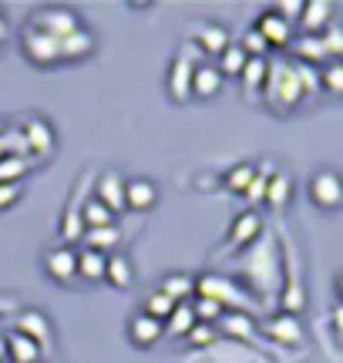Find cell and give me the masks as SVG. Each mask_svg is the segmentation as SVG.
Instances as JSON below:
<instances>
[{"mask_svg":"<svg viewBox=\"0 0 343 363\" xmlns=\"http://www.w3.org/2000/svg\"><path fill=\"white\" fill-rule=\"evenodd\" d=\"M263 98L276 111H293L303 98V88H300V78H296V65H286V61H269V71H266L263 81Z\"/></svg>","mask_w":343,"mask_h":363,"instance_id":"cell-1","label":"cell"},{"mask_svg":"<svg viewBox=\"0 0 343 363\" xmlns=\"http://www.w3.org/2000/svg\"><path fill=\"white\" fill-rule=\"evenodd\" d=\"M192 296L215 299L225 313H249L252 316V310H256V303H252V299L246 296L232 279L215 276V272H202V276H196V283H192Z\"/></svg>","mask_w":343,"mask_h":363,"instance_id":"cell-2","label":"cell"},{"mask_svg":"<svg viewBox=\"0 0 343 363\" xmlns=\"http://www.w3.org/2000/svg\"><path fill=\"white\" fill-rule=\"evenodd\" d=\"M34 30H40V34H47V38L54 40H64L67 34H74L81 27L78 13L67 11V7H40L38 13H34Z\"/></svg>","mask_w":343,"mask_h":363,"instance_id":"cell-3","label":"cell"},{"mask_svg":"<svg viewBox=\"0 0 343 363\" xmlns=\"http://www.w3.org/2000/svg\"><path fill=\"white\" fill-rule=\"evenodd\" d=\"M306 192H310V202H313V206L327 208V212L340 208V202H343L340 175H337L333 169H320V172H313V179H310V185H306Z\"/></svg>","mask_w":343,"mask_h":363,"instance_id":"cell-4","label":"cell"},{"mask_svg":"<svg viewBox=\"0 0 343 363\" xmlns=\"http://www.w3.org/2000/svg\"><path fill=\"white\" fill-rule=\"evenodd\" d=\"M13 333L27 337L30 343H38L40 353L54 350V326H51V320H47L44 313H38V310L17 313V316H13Z\"/></svg>","mask_w":343,"mask_h":363,"instance_id":"cell-5","label":"cell"},{"mask_svg":"<svg viewBox=\"0 0 343 363\" xmlns=\"http://www.w3.org/2000/svg\"><path fill=\"white\" fill-rule=\"evenodd\" d=\"M21 48H24L27 61L38 67H54L61 61V51H57V40L47 38V34H40L34 27H27L24 38H21Z\"/></svg>","mask_w":343,"mask_h":363,"instance_id":"cell-6","label":"cell"},{"mask_svg":"<svg viewBox=\"0 0 343 363\" xmlns=\"http://www.w3.org/2000/svg\"><path fill=\"white\" fill-rule=\"evenodd\" d=\"M21 135H24V142H27V148H30V158H34V162H38V158H47L54 152V145H57V135H54V128L44 121V118H27Z\"/></svg>","mask_w":343,"mask_h":363,"instance_id":"cell-7","label":"cell"},{"mask_svg":"<svg viewBox=\"0 0 343 363\" xmlns=\"http://www.w3.org/2000/svg\"><path fill=\"white\" fill-rule=\"evenodd\" d=\"M91 199H98L101 206L108 208V212H115L118 216L121 208H125V175L115 169H108L98 175V182H94V195Z\"/></svg>","mask_w":343,"mask_h":363,"instance_id":"cell-8","label":"cell"},{"mask_svg":"<svg viewBox=\"0 0 343 363\" xmlns=\"http://www.w3.org/2000/svg\"><path fill=\"white\" fill-rule=\"evenodd\" d=\"M44 272L54 283H71L78 276V249L71 246H54L44 252Z\"/></svg>","mask_w":343,"mask_h":363,"instance_id":"cell-9","label":"cell"},{"mask_svg":"<svg viewBox=\"0 0 343 363\" xmlns=\"http://www.w3.org/2000/svg\"><path fill=\"white\" fill-rule=\"evenodd\" d=\"M259 233H263V216H259L256 208H246V212H239L236 219H232V225H229L225 249H246Z\"/></svg>","mask_w":343,"mask_h":363,"instance_id":"cell-10","label":"cell"},{"mask_svg":"<svg viewBox=\"0 0 343 363\" xmlns=\"http://www.w3.org/2000/svg\"><path fill=\"white\" fill-rule=\"evenodd\" d=\"M259 38L266 40V48H290L293 44V24H286L283 17H276L273 11L259 13V21L252 27Z\"/></svg>","mask_w":343,"mask_h":363,"instance_id":"cell-11","label":"cell"},{"mask_svg":"<svg viewBox=\"0 0 343 363\" xmlns=\"http://www.w3.org/2000/svg\"><path fill=\"white\" fill-rule=\"evenodd\" d=\"M266 337L279 343V347H300L303 343V323L300 316H290V313H279L266 323Z\"/></svg>","mask_w":343,"mask_h":363,"instance_id":"cell-12","label":"cell"},{"mask_svg":"<svg viewBox=\"0 0 343 363\" xmlns=\"http://www.w3.org/2000/svg\"><path fill=\"white\" fill-rule=\"evenodd\" d=\"M192 61L179 54V57H172V67H169V81H165V88H169V98L172 101H189L192 98Z\"/></svg>","mask_w":343,"mask_h":363,"instance_id":"cell-13","label":"cell"},{"mask_svg":"<svg viewBox=\"0 0 343 363\" xmlns=\"http://www.w3.org/2000/svg\"><path fill=\"white\" fill-rule=\"evenodd\" d=\"M330 24H333V4L330 0H310V4H303V13H300V27H303V34L320 38Z\"/></svg>","mask_w":343,"mask_h":363,"instance_id":"cell-14","label":"cell"},{"mask_svg":"<svg viewBox=\"0 0 343 363\" xmlns=\"http://www.w3.org/2000/svg\"><path fill=\"white\" fill-rule=\"evenodd\" d=\"M225 78L219 74V67L215 65H196L192 67V98H202V101H209V98H215L219 91H223Z\"/></svg>","mask_w":343,"mask_h":363,"instance_id":"cell-15","label":"cell"},{"mask_svg":"<svg viewBox=\"0 0 343 363\" xmlns=\"http://www.w3.org/2000/svg\"><path fill=\"white\" fill-rule=\"evenodd\" d=\"M159 202V185L148 179H128L125 182V208H135V212H145Z\"/></svg>","mask_w":343,"mask_h":363,"instance_id":"cell-16","label":"cell"},{"mask_svg":"<svg viewBox=\"0 0 343 363\" xmlns=\"http://www.w3.org/2000/svg\"><path fill=\"white\" fill-rule=\"evenodd\" d=\"M192 38H196V48L206 57H219V54L229 48V30H225L223 24H198L196 30H192Z\"/></svg>","mask_w":343,"mask_h":363,"instance_id":"cell-17","label":"cell"},{"mask_svg":"<svg viewBox=\"0 0 343 363\" xmlns=\"http://www.w3.org/2000/svg\"><path fill=\"white\" fill-rule=\"evenodd\" d=\"M162 337H165V333H162V323L152 320V316H145V313H135L132 320H128V340H132L135 347L148 350V347H155Z\"/></svg>","mask_w":343,"mask_h":363,"instance_id":"cell-18","label":"cell"},{"mask_svg":"<svg viewBox=\"0 0 343 363\" xmlns=\"http://www.w3.org/2000/svg\"><path fill=\"white\" fill-rule=\"evenodd\" d=\"M57 51H61V61H84L94 54V34L78 27L74 34H67L64 40H57Z\"/></svg>","mask_w":343,"mask_h":363,"instance_id":"cell-19","label":"cell"},{"mask_svg":"<svg viewBox=\"0 0 343 363\" xmlns=\"http://www.w3.org/2000/svg\"><path fill=\"white\" fill-rule=\"evenodd\" d=\"M81 242H84V249H91V252L111 256V252L118 249V242H121V229H118V225H105V229H84Z\"/></svg>","mask_w":343,"mask_h":363,"instance_id":"cell-20","label":"cell"},{"mask_svg":"<svg viewBox=\"0 0 343 363\" xmlns=\"http://www.w3.org/2000/svg\"><path fill=\"white\" fill-rule=\"evenodd\" d=\"M290 48L296 51L300 65L320 67V65H327V61H330V57H327V51H323V44H320V38H313V34H293Z\"/></svg>","mask_w":343,"mask_h":363,"instance_id":"cell-21","label":"cell"},{"mask_svg":"<svg viewBox=\"0 0 343 363\" xmlns=\"http://www.w3.org/2000/svg\"><path fill=\"white\" fill-rule=\"evenodd\" d=\"M4 347H7V363H40V347L30 343L21 333H4Z\"/></svg>","mask_w":343,"mask_h":363,"instance_id":"cell-22","label":"cell"},{"mask_svg":"<svg viewBox=\"0 0 343 363\" xmlns=\"http://www.w3.org/2000/svg\"><path fill=\"white\" fill-rule=\"evenodd\" d=\"M105 279L115 289H128V286H135V266H132V259L128 256H108L105 259Z\"/></svg>","mask_w":343,"mask_h":363,"instance_id":"cell-23","label":"cell"},{"mask_svg":"<svg viewBox=\"0 0 343 363\" xmlns=\"http://www.w3.org/2000/svg\"><path fill=\"white\" fill-rule=\"evenodd\" d=\"M215 330H223L225 337H239V340H256V323H252L249 313H223Z\"/></svg>","mask_w":343,"mask_h":363,"instance_id":"cell-24","label":"cell"},{"mask_svg":"<svg viewBox=\"0 0 343 363\" xmlns=\"http://www.w3.org/2000/svg\"><path fill=\"white\" fill-rule=\"evenodd\" d=\"M290 195H293V179L286 175V172H273V175H269V182H266L263 202L269 208H283L286 202H290Z\"/></svg>","mask_w":343,"mask_h":363,"instance_id":"cell-25","label":"cell"},{"mask_svg":"<svg viewBox=\"0 0 343 363\" xmlns=\"http://www.w3.org/2000/svg\"><path fill=\"white\" fill-rule=\"evenodd\" d=\"M196 326V316H192V306L189 303H175V310L169 313V320L162 323V333L175 340H185V333Z\"/></svg>","mask_w":343,"mask_h":363,"instance_id":"cell-26","label":"cell"},{"mask_svg":"<svg viewBox=\"0 0 343 363\" xmlns=\"http://www.w3.org/2000/svg\"><path fill=\"white\" fill-rule=\"evenodd\" d=\"M192 283H196V276H189V272H169L155 289H162L172 303H189V296H192Z\"/></svg>","mask_w":343,"mask_h":363,"instance_id":"cell-27","label":"cell"},{"mask_svg":"<svg viewBox=\"0 0 343 363\" xmlns=\"http://www.w3.org/2000/svg\"><path fill=\"white\" fill-rule=\"evenodd\" d=\"M81 212V222H84V229H105V225H115V212H108L98 199H84L78 206Z\"/></svg>","mask_w":343,"mask_h":363,"instance_id":"cell-28","label":"cell"},{"mask_svg":"<svg viewBox=\"0 0 343 363\" xmlns=\"http://www.w3.org/2000/svg\"><path fill=\"white\" fill-rule=\"evenodd\" d=\"M266 71H269V57H249L246 67H242V88L249 98H256V91H263V81H266Z\"/></svg>","mask_w":343,"mask_h":363,"instance_id":"cell-29","label":"cell"},{"mask_svg":"<svg viewBox=\"0 0 343 363\" xmlns=\"http://www.w3.org/2000/svg\"><path fill=\"white\" fill-rule=\"evenodd\" d=\"M246 51L239 48L236 40H229V48H225L223 54H219V61H215V67H219V74L223 78H239L242 74V67H246Z\"/></svg>","mask_w":343,"mask_h":363,"instance_id":"cell-30","label":"cell"},{"mask_svg":"<svg viewBox=\"0 0 343 363\" xmlns=\"http://www.w3.org/2000/svg\"><path fill=\"white\" fill-rule=\"evenodd\" d=\"M105 259L101 252H91V249H78V276L88 279V283H101L105 279Z\"/></svg>","mask_w":343,"mask_h":363,"instance_id":"cell-31","label":"cell"},{"mask_svg":"<svg viewBox=\"0 0 343 363\" xmlns=\"http://www.w3.org/2000/svg\"><path fill=\"white\" fill-rule=\"evenodd\" d=\"M252 179H256V165H249V162H239V165H232V169L223 175V185L229 189V192L246 195V189H249Z\"/></svg>","mask_w":343,"mask_h":363,"instance_id":"cell-32","label":"cell"},{"mask_svg":"<svg viewBox=\"0 0 343 363\" xmlns=\"http://www.w3.org/2000/svg\"><path fill=\"white\" fill-rule=\"evenodd\" d=\"M81 235H84V222H81L78 206H67L61 216V246L74 249V242H81Z\"/></svg>","mask_w":343,"mask_h":363,"instance_id":"cell-33","label":"cell"},{"mask_svg":"<svg viewBox=\"0 0 343 363\" xmlns=\"http://www.w3.org/2000/svg\"><path fill=\"white\" fill-rule=\"evenodd\" d=\"M172 310H175V303H172L162 289H152V293H145V299H142V313H145V316H152V320H159V323H165V320H169Z\"/></svg>","mask_w":343,"mask_h":363,"instance_id":"cell-34","label":"cell"},{"mask_svg":"<svg viewBox=\"0 0 343 363\" xmlns=\"http://www.w3.org/2000/svg\"><path fill=\"white\" fill-rule=\"evenodd\" d=\"M30 158H13L7 155L4 162H0V185H21V179H24L27 172H30Z\"/></svg>","mask_w":343,"mask_h":363,"instance_id":"cell-35","label":"cell"},{"mask_svg":"<svg viewBox=\"0 0 343 363\" xmlns=\"http://www.w3.org/2000/svg\"><path fill=\"white\" fill-rule=\"evenodd\" d=\"M320 88H327V94H340L343 91V67L337 61H327V65L317 67Z\"/></svg>","mask_w":343,"mask_h":363,"instance_id":"cell-36","label":"cell"},{"mask_svg":"<svg viewBox=\"0 0 343 363\" xmlns=\"http://www.w3.org/2000/svg\"><path fill=\"white\" fill-rule=\"evenodd\" d=\"M189 306H192V316H196V323H209V326H215L219 323V316H223V306H219V303H215V299H192V303H189Z\"/></svg>","mask_w":343,"mask_h":363,"instance_id":"cell-37","label":"cell"},{"mask_svg":"<svg viewBox=\"0 0 343 363\" xmlns=\"http://www.w3.org/2000/svg\"><path fill=\"white\" fill-rule=\"evenodd\" d=\"M185 340H189V347H196V350H206V347H212L215 340H219V330L209 323H196L189 333H185Z\"/></svg>","mask_w":343,"mask_h":363,"instance_id":"cell-38","label":"cell"},{"mask_svg":"<svg viewBox=\"0 0 343 363\" xmlns=\"http://www.w3.org/2000/svg\"><path fill=\"white\" fill-rule=\"evenodd\" d=\"M239 48H242V51H246V57H266V54H269V48H266V40L259 38V34H256V30H246V34H242V40H236Z\"/></svg>","mask_w":343,"mask_h":363,"instance_id":"cell-39","label":"cell"},{"mask_svg":"<svg viewBox=\"0 0 343 363\" xmlns=\"http://www.w3.org/2000/svg\"><path fill=\"white\" fill-rule=\"evenodd\" d=\"M320 44H323V51H327V57H337V54H343V30L337 24H330L323 34H320Z\"/></svg>","mask_w":343,"mask_h":363,"instance_id":"cell-40","label":"cell"},{"mask_svg":"<svg viewBox=\"0 0 343 363\" xmlns=\"http://www.w3.org/2000/svg\"><path fill=\"white\" fill-rule=\"evenodd\" d=\"M296 78H300V88H303V98H313L320 91V78H317V67L310 65H296Z\"/></svg>","mask_w":343,"mask_h":363,"instance_id":"cell-41","label":"cell"},{"mask_svg":"<svg viewBox=\"0 0 343 363\" xmlns=\"http://www.w3.org/2000/svg\"><path fill=\"white\" fill-rule=\"evenodd\" d=\"M303 4H306V0H279L276 7H273V13H276V17H283L286 24H293V21H300Z\"/></svg>","mask_w":343,"mask_h":363,"instance_id":"cell-42","label":"cell"},{"mask_svg":"<svg viewBox=\"0 0 343 363\" xmlns=\"http://www.w3.org/2000/svg\"><path fill=\"white\" fill-rule=\"evenodd\" d=\"M17 199H21V185H0V212L11 208Z\"/></svg>","mask_w":343,"mask_h":363,"instance_id":"cell-43","label":"cell"},{"mask_svg":"<svg viewBox=\"0 0 343 363\" xmlns=\"http://www.w3.org/2000/svg\"><path fill=\"white\" fill-rule=\"evenodd\" d=\"M340 333H343V310L333 306V337H340Z\"/></svg>","mask_w":343,"mask_h":363,"instance_id":"cell-44","label":"cell"},{"mask_svg":"<svg viewBox=\"0 0 343 363\" xmlns=\"http://www.w3.org/2000/svg\"><path fill=\"white\" fill-rule=\"evenodd\" d=\"M7 34H11V27H7V21H4V13H0V40H7Z\"/></svg>","mask_w":343,"mask_h":363,"instance_id":"cell-45","label":"cell"},{"mask_svg":"<svg viewBox=\"0 0 343 363\" xmlns=\"http://www.w3.org/2000/svg\"><path fill=\"white\" fill-rule=\"evenodd\" d=\"M0 360H7V347H4V333H0Z\"/></svg>","mask_w":343,"mask_h":363,"instance_id":"cell-46","label":"cell"},{"mask_svg":"<svg viewBox=\"0 0 343 363\" xmlns=\"http://www.w3.org/2000/svg\"><path fill=\"white\" fill-rule=\"evenodd\" d=\"M4 306H13L11 299H0V313H4Z\"/></svg>","mask_w":343,"mask_h":363,"instance_id":"cell-47","label":"cell"},{"mask_svg":"<svg viewBox=\"0 0 343 363\" xmlns=\"http://www.w3.org/2000/svg\"><path fill=\"white\" fill-rule=\"evenodd\" d=\"M4 158H7V148H4V142H0V162H4Z\"/></svg>","mask_w":343,"mask_h":363,"instance_id":"cell-48","label":"cell"},{"mask_svg":"<svg viewBox=\"0 0 343 363\" xmlns=\"http://www.w3.org/2000/svg\"><path fill=\"white\" fill-rule=\"evenodd\" d=\"M0 135H4V121H0Z\"/></svg>","mask_w":343,"mask_h":363,"instance_id":"cell-49","label":"cell"},{"mask_svg":"<svg viewBox=\"0 0 343 363\" xmlns=\"http://www.w3.org/2000/svg\"><path fill=\"white\" fill-rule=\"evenodd\" d=\"M0 363H7V360H0Z\"/></svg>","mask_w":343,"mask_h":363,"instance_id":"cell-50","label":"cell"}]
</instances>
